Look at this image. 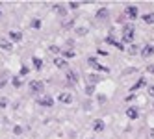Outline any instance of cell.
<instances>
[{"mask_svg": "<svg viewBox=\"0 0 154 139\" xmlns=\"http://www.w3.org/2000/svg\"><path fill=\"white\" fill-rule=\"evenodd\" d=\"M76 34L78 35H85L87 34V28H76Z\"/></svg>", "mask_w": 154, "mask_h": 139, "instance_id": "obj_23", "label": "cell"}, {"mask_svg": "<svg viewBox=\"0 0 154 139\" xmlns=\"http://www.w3.org/2000/svg\"><path fill=\"white\" fill-rule=\"evenodd\" d=\"M141 19H143V22H147V24H154V13H145Z\"/></svg>", "mask_w": 154, "mask_h": 139, "instance_id": "obj_14", "label": "cell"}, {"mask_svg": "<svg viewBox=\"0 0 154 139\" xmlns=\"http://www.w3.org/2000/svg\"><path fill=\"white\" fill-rule=\"evenodd\" d=\"M32 28H35V30L41 28V21H39V19H34V21H32Z\"/></svg>", "mask_w": 154, "mask_h": 139, "instance_id": "obj_21", "label": "cell"}, {"mask_svg": "<svg viewBox=\"0 0 154 139\" xmlns=\"http://www.w3.org/2000/svg\"><path fill=\"white\" fill-rule=\"evenodd\" d=\"M7 106V98L6 97H0V108H6Z\"/></svg>", "mask_w": 154, "mask_h": 139, "instance_id": "obj_24", "label": "cell"}, {"mask_svg": "<svg viewBox=\"0 0 154 139\" xmlns=\"http://www.w3.org/2000/svg\"><path fill=\"white\" fill-rule=\"evenodd\" d=\"M134 32H136V28H134L132 22L124 24V28H123V41L124 43H132L134 41Z\"/></svg>", "mask_w": 154, "mask_h": 139, "instance_id": "obj_1", "label": "cell"}, {"mask_svg": "<svg viewBox=\"0 0 154 139\" xmlns=\"http://www.w3.org/2000/svg\"><path fill=\"white\" fill-rule=\"evenodd\" d=\"M137 50H139V48H137L136 45H132V46H130V50H128V52H130V54H137Z\"/></svg>", "mask_w": 154, "mask_h": 139, "instance_id": "obj_25", "label": "cell"}, {"mask_svg": "<svg viewBox=\"0 0 154 139\" xmlns=\"http://www.w3.org/2000/svg\"><path fill=\"white\" fill-rule=\"evenodd\" d=\"M85 91H87V95H93V91H95V87H93V85H89V87H87V89H85Z\"/></svg>", "mask_w": 154, "mask_h": 139, "instance_id": "obj_28", "label": "cell"}, {"mask_svg": "<svg viewBox=\"0 0 154 139\" xmlns=\"http://www.w3.org/2000/svg\"><path fill=\"white\" fill-rule=\"evenodd\" d=\"M145 83H147V80H145V78H139V82H136V83L132 85V91H136V89H141V87H143Z\"/></svg>", "mask_w": 154, "mask_h": 139, "instance_id": "obj_15", "label": "cell"}, {"mask_svg": "<svg viewBox=\"0 0 154 139\" xmlns=\"http://www.w3.org/2000/svg\"><path fill=\"white\" fill-rule=\"evenodd\" d=\"M54 65L60 67V69H69V65H67V61L63 58H56V59H54Z\"/></svg>", "mask_w": 154, "mask_h": 139, "instance_id": "obj_11", "label": "cell"}, {"mask_svg": "<svg viewBox=\"0 0 154 139\" xmlns=\"http://www.w3.org/2000/svg\"><path fill=\"white\" fill-rule=\"evenodd\" d=\"M147 71H149V73H152V74H154V65H149V67H147Z\"/></svg>", "mask_w": 154, "mask_h": 139, "instance_id": "obj_31", "label": "cell"}, {"mask_svg": "<svg viewBox=\"0 0 154 139\" xmlns=\"http://www.w3.org/2000/svg\"><path fill=\"white\" fill-rule=\"evenodd\" d=\"M151 137L154 139V128H151Z\"/></svg>", "mask_w": 154, "mask_h": 139, "instance_id": "obj_32", "label": "cell"}, {"mask_svg": "<svg viewBox=\"0 0 154 139\" xmlns=\"http://www.w3.org/2000/svg\"><path fill=\"white\" fill-rule=\"evenodd\" d=\"M48 52H50V54H60V46L52 45V46H50V48H48Z\"/></svg>", "mask_w": 154, "mask_h": 139, "instance_id": "obj_20", "label": "cell"}, {"mask_svg": "<svg viewBox=\"0 0 154 139\" xmlns=\"http://www.w3.org/2000/svg\"><path fill=\"white\" fill-rule=\"evenodd\" d=\"M87 63L93 67L95 71H102V73H108V69H106L104 65H100V63H97V59H95V58H89V59H87Z\"/></svg>", "mask_w": 154, "mask_h": 139, "instance_id": "obj_4", "label": "cell"}, {"mask_svg": "<svg viewBox=\"0 0 154 139\" xmlns=\"http://www.w3.org/2000/svg\"><path fill=\"white\" fill-rule=\"evenodd\" d=\"M30 89H32V93H43L45 91V83L43 82H39V80H35V82H30Z\"/></svg>", "mask_w": 154, "mask_h": 139, "instance_id": "obj_2", "label": "cell"}, {"mask_svg": "<svg viewBox=\"0 0 154 139\" xmlns=\"http://www.w3.org/2000/svg\"><path fill=\"white\" fill-rule=\"evenodd\" d=\"M32 63H34V67H35V69H41V65H43V61H41L39 58H34V61H32Z\"/></svg>", "mask_w": 154, "mask_h": 139, "instance_id": "obj_18", "label": "cell"}, {"mask_svg": "<svg viewBox=\"0 0 154 139\" xmlns=\"http://www.w3.org/2000/svg\"><path fill=\"white\" fill-rule=\"evenodd\" d=\"M56 11H58L60 15H65V13H67V9H65L63 6H56Z\"/></svg>", "mask_w": 154, "mask_h": 139, "instance_id": "obj_22", "label": "cell"}, {"mask_svg": "<svg viewBox=\"0 0 154 139\" xmlns=\"http://www.w3.org/2000/svg\"><path fill=\"white\" fill-rule=\"evenodd\" d=\"M28 73H30L28 67H22V69H21V74H22V76H24V74H28Z\"/></svg>", "mask_w": 154, "mask_h": 139, "instance_id": "obj_27", "label": "cell"}, {"mask_svg": "<svg viewBox=\"0 0 154 139\" xmlns=\"http://www.w3.org/2000/svg\"><path fill=\"white\" fill-rule=\"evenodd\" d=\"M152 54H154V46L152 45H145L143 50H141V56H143V58H151Z\"/></svg>", "mask_w": 154, "mask_h": 139, "instance_id": "obj_6", "label": "cell"}, {"mask_svg": "<svg viewBox=\"0 0 154 139\" xmlns=\"http://www.w3.org/2000/svg\"><path fill=\"white\" fill-rule=\"evenodd\" d=\"M9 37H11V41H15V43H21L22 41V34L21 32H9Z\"/></svg>", "mask_w": 154, "mask_h": 139, "instance_id": "obj_10", "label": "cell"}, {"mask_svg": "<svg viewBox=\"0 0 154 139\" xmlns=\"http://www.w3.org/2000/svg\"><path fill=\"white\" fill-rule=\"evenodd\" d=\"M58 98H60V102H63V104H69V102H73V97H71L69 93H61Z\"/></svg>", "mask_w": 154, "mask_h": 139, "instance_id": "obj_12", "label": "cell"}, {"mask_svg": "<svg viewBox=\"0 0 154 139\" xmlns=\"http://www.w3.org/2000/svg\"><path fill=\"white\" fill-rule=\"evenodd\" d=\"M65 76H67V82H69V83H76V82H80L78 74L74 73V71L71 69V67H69V69H65Z\"/></svg>", "mask_w": 154, "mask_h": 139, "instance_id": "obj_3", "label": "cell"}, {"mask_svg": "<svg viewBox=\"0 0 154 139\" xmlns=\"http://www.w3.org/2000/svg\"><path fill=\"white\" fill-rule=\"evenodd\" d=\"M87 80H89V82H91V83H95V82H97V80H98V78H97V76H95V74H89V76H87Z\"/></svg>", "mask_w": 154, "mask_h": 139, "instance_id": "obj_26", "label": "cell"}, {"mask_svg": "<svg viewBox=\"0 0 154 139\" xmlns=\"http://www.w3.org/2000/svg\"><path fill=\"white\" fill-rule=\"evenodd\" d=\"M69 7H73V9H76V7H78V2H71V4H69Z\"/></svg>", "mask_w": 154, "mask_h": 139, "instance_id": "obj_30", "label": "cell"}, {"mask_svg": "<svg viewBox=\"0 0 154 139\" xmlns=\"http://www.w3.org/2000/svg\"><path fill=\"white\" fill-rule=\"evenodd\" d=\"M126 117L132 119V121H134V119H137V117H139V111H137V108H128V109H126Z\"/></svg>", "mask_w": 154, "mask_h": 139, "instance_id": "obj_9", "label": "cell"}, {"mask_svg": "<svg viewBox=\"0 0 154 139\" xmlns=\"http://www.w3.org/2000/svg\"><path fill=\"white\" fill-rule=\"evenodd\" d=\"M104 121H102V119H95L93 121V130L95 132H102V130H104Z\"/></svg>", "mask_w": 154, "mask_h": 139, "instance_id": "obj_7", "label": "cell"}, {"mask_svg": "<svg viewBox=\"0 0 154 139\" xmlns=\"http://www.w3.org/2000/svg\"><path fill=\"white\" fill-rule=\"evenodd\" d=\"M11 83H13L15 87H21V83H22V82H21V76H13V80H11Z\"/></svg>", "mask_w": 154, "mask_h": 139, "instance_id": "obj_17", "label": "cell"}, {"mask_svg": "<svg viewBox=\"0 0 154 139\" xmlns=\"http://www.w3.org/2000/svg\"><path fill=\"white\" fill-rule=\"evenodd\" d=\"M126 15H128L130 19H136L137 15H139V11H137L136 6H128V7H126Z\"/></svg>", "mask_w": 154, "mask_h": 139, "instance_id": "obj_8", "label": "cell"}, {"mask_svg": "<svg viewBox=\"0 0 154 139\" xmlns=\"http://www.w3.org/2000/svg\"><path fill=\"white\" fill-rule=\"evenodd\" d=\"M63 58H74L76 56V52H73V50H65V52H61Z\"/></svg>", "mask_w": 154, "mask_h": 139, "instance_id": "obj_19", "label": "cell"}, {"mask_svg": "<svg viewBox=\"0 0 154 139\" xmlns=\"http://www.w3.org/2000/svg\"><path fill=\"white\" fill-rule=\"evenodd\" d=\"M149 95H151V97L154 98V85H151V87H149Z\"/></svg>", "mask_w": 154, "mask_h": 139, "instance_id": "obj_29", "label": "cell"}, {"mask_svg": "<svg viewBox=\"0 0 154 139\" xmlns=\"http://www.w3.org/2000/svg\"><path fill=\"white\" fill-rule=\"evenodd\" d=\"M37 104H39V106H48V108H50V106L54 104V100H52L50 97H39V98H37Z\"/></svg>", "mask_w": 154, "mask_h": 139, "instance_id": "obj_5", "label": "cell"}, {"mask_svg": "<svg viewBox=\"0 0 154 139\" xmlns=\"http://www.w3.org/2000/svg\"><path fill=\"white\" fill-rule=\"evenodd\" d=\"M0 48H4V50H7V52H9L13 46H11V43L7 41V39H2V37H0Z\"/></svg>", "mask_w": 154, "mask_h": 139, "instance_id": "obj_13", "label": "cell"}, {"mask_svg": "<svg viewBox=\"0 0 154 139\" xmlns=\"http://www.w3.org/2000/svg\"><path fill=\"white\" fill-rule=\"evenodd\" d=\"M108 13H110L108 7H102V9L97 11V17H98V19H104V17H108Z\"/></svg>", "mask_w": 154, "mask_h": 139, "instance_id": "obj_16", "label": "cell"}]
</instances>
